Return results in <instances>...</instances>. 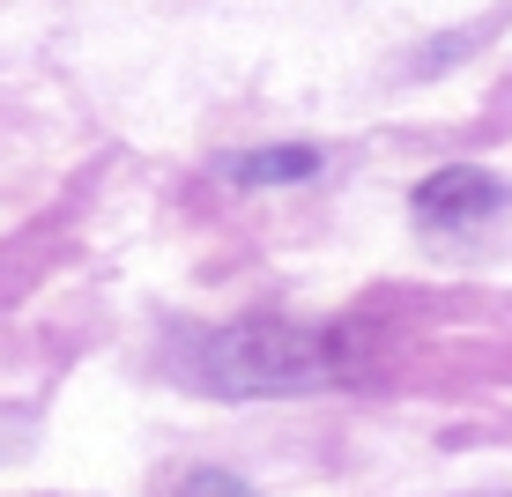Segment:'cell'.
<instances>
[{
  "instance_id": "3",
  "label": "cell",
  "mask_w": 512,
  "mask_h": 497,
  "mask_svg": "<svg viewBox=\"0 0 512 497\" xmlns=\"http://www.w3.org/2000/svg\"><path fill=\"white\" fill-rule=\"evenodd\" d=\"M238 186H305L312 171H320V149H305V141H290V149H253V156H231Z\"/></svg>"
},
{
  "instance_id": "4",
  "label": "cell",
  "mask_w": 512,
  "mask_h": 497,
  "mask_svg": "<svg viewBox=\"0 0 512 497\" xmlns=\"http://www.w3.org/2000/svg\"><path fill=\"white\" fill-rule=\"evenodd\" d=\"M179 497H253V490H245L238 475H223V468H201V475L179 483Z\"/></svg>"
},
{
  "instance_id": "1",
  "label": "cell",
  "mask_w": 512,
  "mask_h": 497,
  "mask_svg": "<svg viewBox=\"0 0 512 497\" xmlns=\"http://www.w3.org/2000/svg\"><path fill=\"white\" fill-rule=\"evenodd\" d=\"M342 371H349L342 334L282 319V312L223 327L216 342H208V357H201V379L216 386V394H312V386L342 379Z\"/></svg>"
},
{
  "instance_id": "2",
  "label": "cell",
  "mask_w": 512,
  "mask_h": 497,
  "mask_svg": "<svg viewBox=\"0 0 512 497\" xmlns=\"http://www.w3.org/2000/svg\"><path fill=\"white\" fill-rule=\"evenodd\" d=\"M498 201H505V186L490 179V171H475V164H446V171H431V179L416 186V223H431V230H461V223H483Z\"/></svg>"
}]
</instances>
